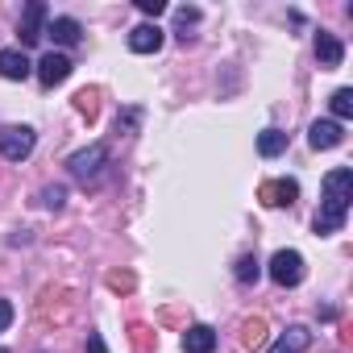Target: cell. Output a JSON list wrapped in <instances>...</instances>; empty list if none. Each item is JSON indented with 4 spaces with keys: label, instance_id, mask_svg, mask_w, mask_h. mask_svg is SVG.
Here are the masks:
<instances>
[{
    "label": "cell",
    "instance_id": "8992f818",
    "mask_svg": "<svg viewBox=\"0 0 353 353\" xmlns=\"http://www.w3.org/2000/svg\"><path fill=\"white\" fill-rule=\"evenodd\" d=\"M71 59L67 54H59V50H50V54H42V63H38V79H42V88H59V83H67L71 79Z\"/></svg>",
    "mask_w": 353,
    "mask_h": 353
},
{
    "label": "cell",
    "instance_id": "277c9868",
    "mask_svg": "<svg viewBox=\"0 0 353 353\" xmlns=\"http://www.w3.org/2000/svg\"><path fill=\"white\" fill-rule=\"evenodd\" d=\"M270 279L279 287H299L303 283V254L299 250H279L270 258Z\"/></svg>",
    "mask_w": 353,
    "mask_h": 353
},
{
    "label": "cell",
    "instance_id": "9a60e30c",
    "mask_svg": "<svg viewBox=\"0 0 353 353\" xmlns=\"http://www.w3.org/2000/svg\"><path fill=\"white\" fill-rule=\"evenodd\" d=\"M283 150H287V133L283 129H262L258 133V154L262 158H279Z\"/></svg>",
    "mask_w": 353,
    "mask_h": 353
},
{
    "label": "cell",
    "instance_id": "7a4b0ae2",
    "mask_svg": "<svg viewBox=\"0 0 353 353\" xmlns=\"http://www.w3.org/2000/svg\"><path fill=\"white\" fill-rule=\"evenodd\" d=\"M108 145L104 141H92L88 150H75L67 158V170H71V179L83 183V188H100L104 183V174H108Z\"/></svg>",
    "mask_w": 353,
    "mask_h": 353
},
{
    "label": "cell",
    "instance_id": "7c38bea8",
    "mask_svg": "<svg viewBox=\"0 0 353 353\" xmlns=\"http://www.w3.org/2000/svg\"><path fill=\"white\" fill-rule=\"evenodd\" d=\"M162 46V30L158 26H137V30H129V50L133 54H154Z\"/></svg>",
    "mask_w": 353,
    "mask_h": 353
},
{
    "label": "cell",
    "instance_id": "8fae6325",
    "mask_svg": "<svg viewBox=\"0 0 353 353\" xmlns=\"http://www.w3.org/2000/svg\"><path fill=\"white\" fill-rule=\"evenodd\" d=\"M0 75L5 79H30L34 63L26 59V50H0Z\"/></svg>",
    "mask_w": 353,
    "mask_h": 353
},
{
    "label": "cell",
    "instance_id": "4316f807",
    "mask_svg": "<svg viewBox=\"0 0 353 353\" xmlns=\"http://www.w3.org/2000/svg\"><path fill=\"white\" fill-rule=\"evenodd\" d=\"M88 353H108V345H104V336H100V332H92V336H88Z\"/></svg>",
    "mask_w": 353,
    "mask_h": 353
},
{
    "label": "cell",
    "instance_id": "3957f363",
    "mask_svg": "<svg viewBox=\"0 0 353 353\" xmlns=\"http://www.w3.org/2000/svg\"><path fill=\"white\" fill-rule=\"evenodd\" d=\"M38 145V133L30 125H9V129H0V158H9V162H26Z\"/></svg>",
    "mask_w": 353,
    "mask_h": 353
},
{
    "label": "cell",
    "instance_id": "e0dca14e",
    "mask_svg": "<svg viewBox=\"0 0 353 353\" xmlns=\"http://www.w3.org/2000/svg\"><path fill=\"white\" fill-rule=\"evenodd\" d=\"M266 336H270V332H266V320H262V316H254V320L241 324V345H245V349H262Z\"/></svg>",
    "mask_w": 353,
    "mask_h": 353
},
{
    "label": "cell",
    "instance_id": "5b68a950",
    "mask_svg": "<svg viewBox=\"0 0 353 353\" xmlns=\"http://www.w3.org/2000/svg\"><path fill=\"white\" fill-rule=\"evenodd\" d=\"M46 17H50V9L42 5V0H30L26 13H21V26H17L21 46H38V42L46 38Z\"/></svg>",
    "mask_w": 353,
    "mask_h": 353
},
{
    "label": "cell",
    "instance_id": "ba28073f",
    "mask_svg": "<svg viewBox=\"0 0 353 353\" xmlns=\"http://www.w3.org/2000/svg\"><path fill=\"white\" fill-rule=\"evenodd\" d=\"M307 141H312V150H332V145L345 141V125H336V121H312Z\"/></svg>",
    "mask_w": 353,
    "mask_h": 353
},
{
    "label": "cell",
    "instance_id": "52a82bcc",
    "mask_svg": "<svg viewBox=\"0 0 353 353\" xmlns=\"http://www.w3.org/2000/svg\"><path fill=\"white\" fill-rule=\"evenodd\" d=\"M295 196H299V183H295V179H270V183H262V192H258V200H262L266 208H291Z\"/></svg>",
    "mask_w": 353,
    "mask_h": 353
},
{
    "label": "cell",
    "instance_id": "9c48e42d",
    "mask_svg": "<svg viewBox=\"0 0 353 353\" xmlns=\"http://www.w3.org/2000/svg\"><path fill=\"white\" fill-rule=\"evenodd\" d=\"M316 59H320V67H341L345 63V46H341V38L336 34H328V30H320L316 34Z\"/></svg>",
    "mask_w": 353,
    "mask_h": 353
},
{
    "label": "cell",
    "instance_id": "7402d4cb",
    "mask_svg": "<svg viewBox=\"0 0 353 353\" xmlns=\"http://www.w3.org/2000/svg\"><path fill=\"white\" fill-rule=\"evenodd\" d=\"M200 17H204V13H200V9H196V5H183V9H174V21H179V26H183V30H188V26H196V21H200Z\"/></svg>",
    "mask_w": 353,
    "mask_h": 353
},
{
    "label": "cell",
    "instance_id": "484cf974",
    "mask_svg": "<svg viewBox=\"0 0 353 353\" xmlns=\"http://www.w3.org/2000/svg\"><path fill=\"white\" fill-rule=\"evenodd\" d=\"M9 324H13V303H9V299H0V332H5Z\"/></svg>",
    "mask_w": 353,
    "mask_h": 353
},
{
    "label": "cell",
    "instance_id": "ac0fdd59",
    "mask_svg": "<svg viewBox=\"0 0 353 353\" xmlns=\"http://www.w3.org/2000/svg\"><path fill=\"white\" fill-rule=\"evenodd\" d=\"M75 112L88 117V121H96V117H100V88H83V92H75Z\"/></svg>",
    "mask_w": 353,
    "mask_h": 353
},
{
    "label": "cell",
    "instance_id": "83f0119b",
    "mask_svg": "<svg viewBox=\"0 0 353 353\" xmlns=\"http://www.w3.org/2000/svg\"><path fill=\"white\" fill-rule=\"evenodd\" d=\"M0 353H5V349H0Z\"/></svg>",
    "mask_w": 353,
    "mask_h": 353
},
{
    "label": "cell",
    "instance_id": "d6986e66",
    "mask_svg": "<svg viewBox=\"0 0 353 353\" xmlns=\"http://www.w3.org/2000/svg\"><path fill=\"white\" fill-rule=\"evenodd\" d=\"M328 108H332V121H336V125H345V121L353 117V88H341V92H332Z\"/></svg>",
    "mask_w": 353,
    "mask_h": 353
},
{
    "label": "cell",
    "instance_id": "4fadbf2b",
    "mask_svg": "<svg viewBox=\"0 0 353 353\" xmlns=\"http://www.w3.org/2000/svg\"><path fill=\"white\" fill-rule=\"evenodd\" d=\"M307 345H312V332H307L303 324H291V328L270 345V353H303Z\"/></svg>",
    "mask_w": 353,
    "mask_h": 353
},
{
    "label": "cell",
    "instance_id": "5bb4252c",
    "mask_svg": "<svg viewBox=\"0 0 353 353\" xmlns=\"http://www.w3.org/2000/svg\"><path fill=\"white\" fill-rule=\"evenodd\" d=\"M46 34H50L59 46H75V42L83 38V26H79L75 17H54V21L46 26Z\"/></svg>",
    "mask_w": 353,
    "mask_h": 353
},
{
    "label": "cell",
    "instance_id": "30bf717a",
    "mask_svg": "<svg viewBox=\"0 0 353 353\" xmlns=\"http://www.w3.org/2000/svg\"><path fill=\"white\" fill-rule=\"evenodd\" d=\"M183 353H216V332L208 324L183 328Z\"/></svg>",
    "mask_w": 353,
    "mask_h": 353
},
{
    "label": "cell",
    "instance_id": "603a6c76",
    "mask_svg": "<svg viewBox=\"0 0 353 353\" xmlns=\"http://www.w3.org/2000/svg\"><path fill=\"white\" fill-rule=\"evenodd\" d=\"M108 287L112 291H133V274H121L117 270V274H108Z\"/></svg>",
    "mask_w": 353,
    "mask_h": 353
},
{
    "label": "cell",
    "instance_id": "2e32d148",
    "mask_svg": "<svg viewBox=\"0 0 353 353\" xmlns=\"http://www.w3.org/2000/svg\"><path fill=\"white\" fill-rule=\"evenodd\" d=\"M233 279H237L241 287H254V283L262 279V262H258L254 254H241V258H237V266H233Z\"/></svg>",
    "mask_w": 353,
    "mask_h": 353
},
{
    "label": "cell",
    "instance_id": "44dd1931",
    "mask_svg": "<svg viewBox=\"0 0 353 353\" xmlns=\"http://www.w3.org/2000/svg\"><path fill=\"white\" fill-rule=\"evenodd\" d=\"M63 200H67V188H63V183H54V188L42 192V204H46V208H63Z\"/></svg>",
    "mask_w": 353,
    "mask_h": 353
},
{
    "label": "cell",
    "instance_id": "6da1fadb",
    "mask_svg": "<svg viewBox=\"0 0 353 353\" xmlns=\"http://www.w3.org/2000/svg\"><path fill=\"white\" fill-rule=\"evenodd\" d=\"M349 204H353V170L349 166H336L324 174V200L312 216V229L316 237H328V233H341L345 221H349Z\"/></svg>",
    "mask_w": 353,
    "mask_h": 353
},
{
    "label": "cell",
    "instance_id": "cb8c5ba5",
    "mask_svg": "<svg viewBox=\"0 0 353 353\" xmlns=\"http://www.w3.org/2000/svg\"><path fill=\"white\" fill-rule=\"evenodd\" d=\"M137 9H141L145 17H158V13H166V5H162V0H137Z\"/></svg>",
    "mask_w": 353,
    "mask_h": 353
},
{
    "label": "cell",
    "instance_id": "d4e9b609",
    "mask_svg": "<svg viewBox=\"0 0 353 353\" xmlns=\"http://www.w3.org/2000/svg\"><path fill=\"white\" fill-rule=\"evenodd\" d=\"M137 121H141V112H137V108H129L125 117H117V133H121V129H133Z\"/></svg>",
    "mask_w": 353,
    "mask_h": 353
},
{
    "label": "cell",
    "instance_id": "ffe728a7",
    "mask_svg": "<svg viewBox=\"0 0 353 353\" xmlns=\"http://www.w3.org/2000/svg\"><path fill=\"white\" fill-rule=\"evenodd\" d=\"M154 341H158V336H154L145 324H133V328H129V345H133L137 353H154Z\"/></svg>",
    "mask_w": 353,
    "mask_h": 353
}]
</instances>
